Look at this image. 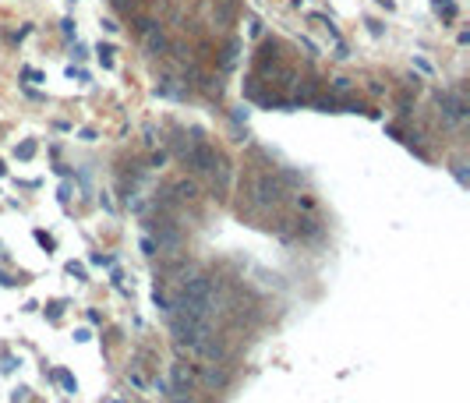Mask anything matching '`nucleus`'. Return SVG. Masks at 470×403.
Segmentation results:
<instances>
[{"label": "nucleus", "instance_id": "4468645a", "mask_svg": "<svg viewBox=\"0 0 470 403\" xmlns=\"http://www.w3.org/2000/svg\"><path fill=\"white\" fill-rule=\"evenodd\" d=\"M71 4H75V0H71Z\"/></svg>", "mask_w": 470, "mask_h": 403}, {"label": "nucleus", "instance_id": "6e6552de", "mask_svg": "<svg viewBox=\"0 0 470 403\" xmlns=\"http://www.w3.org/2000/svg\"><path fill=\"white\" fill-rule=\"evenodd\" d=\"M99 60H103V68H113V50L110 46H99Z\"/></svg>", "mask_w": 470, "mask_h": 403}, {"label": "nucleus", "instance_id": "ddd939ff", "mask_svg": "<svg viewBox=\"0 0 470 403\" xmlns=\"http://www.w3.org/2000/svg\"><path fill=\"white\" fill-rule=\"evenodd\" d=\"M142 251H145V255H156V241H152V237H142Z\"/></svg>", "mask_w": 470, "mask_h": 403}, {"label": "nucleus", "instance_id": "f257e3e1", "mask_svg": "<svg viewBox=\"0 0 470 403\" xmlns=\"http://www.w3.org/2000/svg\"><path fill=\"white\" fill-rule=\"evenodd\" d=\"M173 336H177V343H180V347L198 350V347L212 336V322H209V319L184 315V312H173Z\"/></svg>", "mask_w": 470, "mask_h": 403}, {"label": "nucleus", "instance_id": "423d86ee", "mask_svg": "<svg viewBox=\"0 0 470 403\" xmlns=\"http://www.w3.org/2000/svg\"><path fill=\"white\" fill-rule=\"evenodd\" d=\"M202 382L212 386V389H223V386L230 382V371H227V368H216V364H205V368H202Z\"/></svg>", "mask_w": 470, "mask_h": 403}, {"label": "nucleus", "instance_id": "0eeeda50", "mask_svg": "<svg viewBox=\"0 0 470 403\" xmlns=\"http://www.w3.org/2000/svg\"><path fill=\"white\" fill-rule=\"evenodd\" d=\"M173 191H177V198H180V202H191V198H198V188H195L191 180H177V184H173Z\"/></svg>", "mask_w": 470, "mask_h": 403}, {"label": "nucleus", "instance_id": "f03ea898", "mask_svg": "<svg viewBox=\"0 0 470 403\" xmlns=\"http://www.w3.org/2000/svg\"><path fill=\"white\" fill-rule=\"evenodd\" d=\"M255 202H258L262 209H269V205H279V202H283V188H279V180H276L272 173H265V177H258V180H255Z\"/></svg>", "mask_w": 470, "mask_h": 403}, {"label": "nucleus", "instance_id": "1a4fd4ad", "mask_svg": "<svg viewBox=\"0 0 470 403\" xmlns=\"http://www.w3.org/2000/svg\"><path fill=\"white\" fill-rule=\"evenodd\" d=\"M57 382H60L64 389H71V393H75V379H71L68 371H57Z\"/></svg>", "mask_w": 470, "mask_h": 403}, {"label": "nucleus", "instance_id": "7ed1b4c3", "mask_svg": "<svg viewBox=\"0 0 470 403\" xmlns=\"http://www.w3.org/2000/svg\"><path fill=\"white\" fill-rule=\"evenodd\" d=\"M170 382H173V389H170V393H191V389H195V382H198V375H195V368H191V364L177 361V364H170Z\"/></svg>", "mask_w": 470, "mask_h": 403}, {"label": "nucleus", "instance_id": "39448f33", "mask_svg": "<svg viewBox=\"0 0 470 403\" xmlns=\"http://www.w3.org/2000/svg\"><path fill=\"white\" fill-rule=\"evenodd\" d=\"M142 36H145V50H149L152 57H159V53H166V32L159 28L156 21H149V25L142 28Z\"/></svg>", "mask_w": 470, "mask_h": 403}, {"label": "nucleus", "instance_id": "20e7f679", "mask_svg": "<svg viewBox=\"0 0 470 403\" xmlns=\"http://www.w3.org/2000/svg\"><path fill=\"white\" fill-rule=\"evenodd\" d=\"M152 230H156V237H159V247H170V251H177L180 244H184V237H180V230L170 223V220H152L149 223Z\"/></svg>", "mask_w": 470, "mask_h": 403}, {"label": "nucleus", "instance_id": "9d476101", "mask_svg": "<svg viewBox=\"0 0 470 403\" xmlns=\"http://www.w3.org/2000/svg\"><path fill=\"white\" fill-rule=\"evenodd\" d=\"M166 403H191V393H170Z\"/></svg>", "mask_w": 470, "mask_h": 403}, {"label": "nucleus", "instance_id": "9b49d317", "mask_svg": "<svg viewBox=\"0 0 470 403\" xmlns=\"http://www.w3.org/2000/svg\"><path fill=\"white\" fill-rule=\"evenodd\" d=\"M32 152H36V142H25V145H21V149H18V156H21V160H28V156H32Z\"/></svg>", "mask_w": 470, "mask_h": 403}, {"label": "nucleus", "instance_id": "f8f14e48", "mask_svg": "<svg viewBox=\"0 0 470 403\" xmlns=\"http://www.w3.org/2000/svg\"><path fill=\"white\" fill-rule=\"evenodd\" d=\"M435 7H446V18H453V14H456V7H453V0H435Z\"/></svg>", "mask_w": 470, "mask_h": 403}]
</instances>
